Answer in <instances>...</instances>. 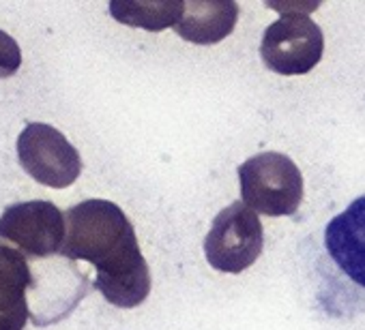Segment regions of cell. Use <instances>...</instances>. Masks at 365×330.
<instances>
[{
  "mask_svg": "<svg viewBox=\"0 0 365 330\" xmlns=\"http://www.w3.org/2000/svg\"><path fill=\"white\" fill-rule=\"evenodd\" d=\"M67 238L61 255L97 268L95 287L120 309L142 304L150 294V270L127 215L108 200H86L65 213Z\"/></svg>",
  "mask_w": 365,
  "mask_h": 330,
  "instance_id": "cell-1",
  "label": "cell"
},
{
  "mask_svg": "<svg viewBox=\"0 0 365 330\" xmlns=\"http://www.w3.org/2000/svg\"><path fill=\"white\" fill-rule=\"evenodd\" d=\"M241 202L267 217H290L303 202V176L282 152H260L239 165Z\"/></svg>",
  "mask_w": 365,
  "mask_h": 330,
  "instance_id": "cell-2",
  "label": "cell"
},
{
  "mask_svg": "<svg viewBox=\"0 0 365 330\" xmlns=\"http://www.w3.org/2000/svg\"><path fill=\"white\" fill-rule=\"evenodd\" d=\"M67 219L46 200L11 204L0 215V247H9L26 260H41L63 251Z\"/></svg>",
  "mask_w": 365,
  "mask_h": 330,
  "instance_id": "cell-3",
  "label": "cell"
},
{
  "mask_svg": "<svg viewBox=\"0 0 365 330\" xmlns=\"http://www.w3.org/2000/svg\"><path fill=\"white\" fill-rule=\"evenodd\" d=\"M264 232L258 215L243 202H232L215 219L205 238L207 262L226 275L247 270L260 257Z\"/></svg>",
  "mask_w": 365,
  "mask_h": 330,
  "instance_id": "cell-4",
  "label": "cell"
},
{
  "mask_svg": "<svg viewBox=\"0 0 365 330\" xmlns=\"http://www.w3.org/2000/svg\"><path fill=\"white\" fill-rule=\"evenodd\" d=\"M324 52L320 26L303 11L282 14L267 31L260 43V56L267 69L279 75H305Z\"/></svg>",
  "mask_w": 365,
  "mask_h": 330,
  "instance_id": "cell-5",
  "label": "cell"
},
{
  "mask_svg": "<svg viewBox=\"0 0 365 330\" xmlns=\"http://www.w3.org/2000/svg\"><path fill=\"white\" fill-rule=\"evenodd\" d=\"M18 156L37 183L52 189H65L82 174L78 148L52 124L29 122L18 137Z\"/></svg>",
  "mask_w": 365,
  "mask_h": 330,
  "instance_id": "cell-6",
  "label": "cell"
},
{
  "mask_svg": "<svg viewBox=\"0 0 365 330\" xmlns=\"http://www.w3.org/2000/svg\"><path fill=\"white\" fill-rule=\"evenodd\" d=\"M324 247L339 270L365 287V196L327 223Z\"/></svg>",
  "mask_w": 365,
  "mask_h": 330,
  "instance_id": "cell-7",
  "label": "cell"
},
{
  "mask_svg": "<svg viewBox=\"0 0 365 330\" xmlns=\"http://www.w3.org/2000/svg\"><path fill=\"white\" fill-rule=\"evenodd\" d=\"M239 5L235 0H187L176 35L196 46H215L224 41L237 26Z\"/></svg>",
  "mask_w": 365,
  "mask_h": 330,
  "instance_id": "cell-8",
  "label": "cell"
},
{
  "mask_svg": "<svg viewBox=\"0 0 365 330\" xmlns=\"http://www.w3.org/2000/svg\"><path fill=\"white\" fill-rule=\"evenodd\" d=\"M33 285L29 260L0 247V330H24L29 321L26 289Z\"/></svg>",
  "mask_w": 365,
  "mask_h": 330,
  "instance_id": "cell-9",
  "label": "cell"
},
{
  "mask_svg": "<svg viewBox=\"0 0 365 330\" xmlns=\"http://www.w3.org/2000/svg\"><path fill=\"white\" fill-rule=\"evenodd\" d=\"M185 11L180 0H112L110 14L116 22L150 33L176 26Z\"/></svg>",
  "mask_w": 365,
  "mask_h": 330,
  "instance_id": "cell-10",
  "label": "cell"
},
{
  "mask_svg": "<svg viewBox=\"0 0 365 330\" xmlns=\"http://www.w3.org/2000/svg\"><path fill=\"white\" fill-rule=\"evenodd\" d=\"M20 67H22V50L18 41L5 31H0V80L16 75Z\"/></svg>",
  "mask_w": 365,
  "mask_h": 330,
  "instance_id": "cell-11",
  "label": "cell"
}]
</instances>
